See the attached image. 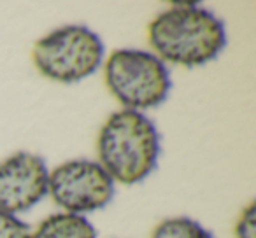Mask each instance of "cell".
<instances>
[{"mask_svg":"<svg viewBox=\"0 0 256 238\" xmlns=\"http://www.w3.org/2000/svg\"><path fill=\"white\" fill-rule=\"evenodd\" d=\"M148 40L162 61L202 67L226 46V28L214 12L195 4L172 5L148 26Z\"/></svg>","mask_w":256,"mask_h":238,"instance_id":"6da1fadb","label":"cell"},{"mask_svg":"<svg viewBox=\"0 0 256 238\" xmlns=\"http://www.w3.org/2000/svg\"><path fill=\"white\" fill-rule=\"evenodd\" d=\"M160 133L144 112L118 110L107 117L96 140L98 163L121 184L150 177L160 158Z\"/></svg>","mask_w":256,"mask_h":238,"instance_id":"7a4b0ae2","label":"cell"},{"mask_svg":"<svg viewBox=\"0 0 256 238\" xmlns=\"http://www.w3.org/2000/svg\"><path fill=\"white\" fill-rule=\"evenodd\" d=\"M104 79L114 98L137 112L164 103L172 88L167 65L142 49L114 51L104 65Z\"/></svg>","mask_w":256,"mask_h":238,"instance_id":"3957f363","label":"cell"},{"mask_svg":"<svg viewBox=\"0 0 256 238\" xmlns=\"http://www.w3.org/2000/svg\"><path fill=\"white\" fill-rule=\"evenodd\" d=\"M104 42L93 30L67 25L37 40L32 60L48 79L70 84L95 74L104 63Z\"/></svg>","mask_w":256,"mask_h":238,"instance_id":"277c9868","label":"cell"},{"mask_svg":"<svg viewBox=\"0 0 256 238\" xmlns=\"http://www.w3.org/2000/svg\"><path fill=\"white\" fill-rule=\"evenodd\" d=\"M48 195L65 212L81 216L109 205L114 181L98 161L70 160L50 172Z\"/></svg>","mask_w":256,"mask_h":238,"instance_id":"5b68a950","label":"cell"},{"mask_svg":"<svg viewBox=\"0 0 256 238\" xmlns=\"http://www.w3.org/2000/svg\"><path fill=\"white\" fill-rule=\"evenodd\" d=\"M50 170L32 153H16L0 163V210L20 214L36 207L48 195Z\"/></svg>","mask_w":256,"mask_h":238,"instance_id":"8992f818","label":"cell"},{"mask_svg":"<svg viewBox=\"0 0 256 238\" xmlns=\"http://www.w3.org/2000/svg\"><path fill=\"white\" fill-rule=\"evenodd\" d=\"M30 238H96V231L82 216L62 212L46 217Z\"/></svg>","mask_w":256,"mask_h":238,"instance_id":"52a82bcc","label":"cell"},{"mask_svg":"<svg viewBox=\"0 0 256 238\" xmlns=\"http://www.w3.org/2000/svg\"><path fill=\"white\" fill-rule=\"evenodd\" d=\"M151 238H214L209 230L190 217H170L154 228Z\"/></svg>","mask_w":256,"mask_h":238,"instance_id":"ba28073f","label":"cell"},{"mask_svg":"<svg viewBox=\"0 0 256 238\" xmlns=\"http://www.w3.org/2000/svg\"><path fill=\"white\" fill-rule=\"evenodd\" d=\"M32 230L16 216L0 210V238H30Z\"/></svg>","mask_w":256,"mask_h":238,"instance_id":"9c48e42d","label":"cell"},{"mask_svg":"<svg viewBox=\"0 0 256 238\" xmlns=\"http://www.w3.org/2000/svg\"><path fill=\"white\" fill-rule=\"evenodd\" d=\"M256 205L251 202L238 217L235 224V238H256Z\"/></svg>","mask_w":256,"mask_h":238,"instance_id":"30bf717a","label":"cell"}]
</instances>
